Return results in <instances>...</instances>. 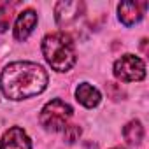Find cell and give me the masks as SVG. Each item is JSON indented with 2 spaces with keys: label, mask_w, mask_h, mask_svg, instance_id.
Masks as SVG:
<instances>
[{
  "label": "cell",
  "mask_w": 149,
  "mask_h": 149,
  "mask_svg": "<svg viewBox=\"0 0 149 149\" xmlns=\"http://www.w3.org/2000/svg\"><path fill=\"white\" fill-rule=\"evenodd\" d=\"M47 86L46 70L32 61H16L6 67L0 76L2 93L11 100L32 98L42 93Z\"/></svg>",
  "instance_id": "6da1fadb"
},
{
  "label": "cell",
  "mask_w": 149,
  "mask_h": 149,
  "mask_svg": "<svg viewBox=\"0 0 149 149\" xmlns=\"http://www.w3.org/2000/svg\"><path fill=\"white\" fill-rule=\"evenodd\" d=\"M42 53H44L47 63L58 72H67L76 63L74 42L63 32L46 35L42 40Z\"/></svg>",
  "instance_id": "7a4b0ae2"
},
{
  "label": "cell",
  "mask_w": 149,
  "mask_h": 149,
  "mask_svg": "<svg viewBox=\"0 0 149 149\" xmlns=\"http://www.w3.org/2000/svg\"><path fill=\"white\" fill-rule=\"evenodd\" d=\"M70 118H72V107L68 104H65L63 100L54 98L44 105L39 119L44 128H47L51 132H58L67 126V121Z\"/></svg>",
  "instance_id": "3957f363"
},
{
  "label": "cell",
  "mask_w": 149,
  "mask_h": 149,
  "mask_svg": "<svg viewBox=\"0 0 149 149\" xmlns=\"http://www.w3.org/2000/svg\"><path fill=\"white\" fill-rule=\"evenodd\" d=\"M114 76L123 83L142 81L146 76V65L135 54H123L114 63Z\"/></svg>",
  "instance_id": "277c9868"
},
{
  "label": "cell",
  "mask_w": 149,
  "mask_h": 149,
  "mask_svg": "<svg viewBox=\"0 0 149 149\" xmlns=\"http://www.w3.org/2000/svg\"><path fill=\"white\" fill-rule=\"evenodd\" d=\"M83 11H84V4L83 2H58L54 6L56 23L60 26H68L74 21L79 19Z\"/></svg>",
  "instance_id": "5b68a950"
},
{
  "label": "cell",
  "mask_w": 149,
  "mask_h": 149,
  "mask_svg": "<svg viewBox=\"0 0 149 149\" xmlns=\"http://www.w3.org/2000/svg\"><path fill=\"white\" fill-rule=\"evenodd\" d=\"M146 9H147V2H121L118 7L119 19L123 25L132 26L142 19Z\"/></svg>",
  "instance_id": "8992f818"
},
{
  "label": "cell",
  "mask_w": 149,
  "mask_h": 149,
  "mask_svg": "<svg viewBox=\"0 0 149 149\" xmlns=\"http://www.w3.org/2000/svg\"><path fill=\"white\" fill-rule=\"evenodd\" d=\"M0 149H32V142L19 126H13L4 133L0 140Z\"/></svg>",
  "instance_id": "52a82bcc"
},
{
  "label": "cell",
  "mask_w": 149,
  "mask_h": 149,
  "mask_svg": "<svg viewBox=\"0 0 149 149\" xmlns=\"http://www.w3.org/2000/svg\"><path fill=\"white\" fill-rule=\"evenodd\" d=\"M37 25V13L32 9H26L23 13H19L16 25H14V37L18 40H25L35 28Z\"/></svg>",
  "instance_id": "ba28073f"
},
{
  "label": "cell",
  "mask_w": 149,
  "mask_h": 149,
  "mask_svg": "<svg viewBox=\"0 0 149 149\" xmlns=\"http://www.w3.org/2000/svg\"><path fill=\"white\" fill-rule=\"evenodd\" d=\"M76 97H77V102H81V104H83L84 107H88V109L97 107V105L100 104V100H102L100 91H98L97 88H93L91 84H88V83H83V84L77 86Z\"/></svg>",
  "instance_id": "9c48e42d"
},
{
  "label": "cell",
  "mask_w": 149,
  "mask_h": 149,
  "mask_svg": "<svg viewBox=\"0 0 149 149\" xmlns=\"http://www.w3.org/2000/svg\"><path fill=\"white\" fill-rule=\"evenodd\" d=\"M123 135H125V139L130 142V144H140L142 142V139H144V126H142V123L140 121H137V119H133V121H130L125 128H123Z\"/></svg>",
  "instance_id": "30bf717a"
},
{
  "label": "cell",
  "mask_w": 149,
  "mask_h": 149,
  "mask_svg": "<svg viewBox=\"0 0 149 149\" xmlns=\"http://www.w3.org/2000/svg\"><path fill=\"white\" fill-rule=\"evenodd\" d=\"M13 7L14 6H7L4 4L0 7V32H6L9 28V23H11V13H13Z\"/></svg>",
  "instance_id": "8fae6325"
},
{
  "label": "cell",
  "mask_w": 149,
  "mask_h": 149,
  "mask_svg": "<svg viewBox=\"0 0 149 149\" xmlns=\"http://www.w3.org/2000/svg\"><path fill=\"white\" fill-rule=\"evenodd\" d=\"M79 135H81V128L77 125H67L63 128V139L67 142H76L79 139Z\"/></svg>",
  "instance_id": "7c38bea8"
},
{
  "label": "cell",
  "mask_w": 149,
  "mask_h": 149,
  "mask_svg": "<svg viewBox=\"0 0 149 149\" xmlns=\"http://www.w3.org/2000/svg\"><path fill=\"white\" fill-rule=\"evenodd\" d=\"M114 149H123V147H114Z\"/></svg>",
  "instance_id": "4fadbf2b"
},
{
  "label": "cell",
  "mask_w": 149,
  "mask_h": 149,
  "mask_svg": "<svg viewBox=\"0 0 149 149\" xmlns=\"http://www.w3.org/2000/svg\"><path fill=\"white\" fill-rule=\"evenodd\" d=\"M2 6H4V4H2V2H0V7H2Z\"/></svg>",
  "instance_id": "5bb4252c"
}]
</instances>
